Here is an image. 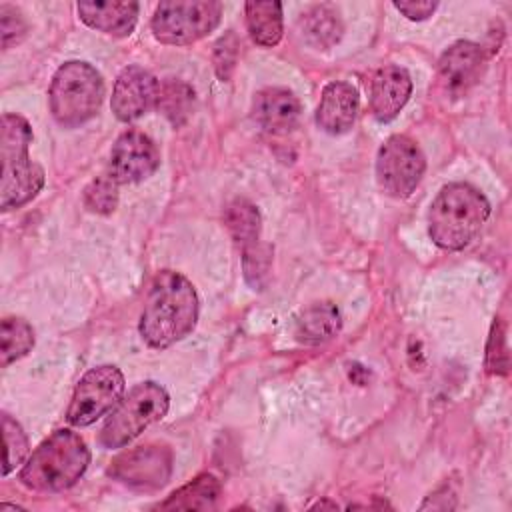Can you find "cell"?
<instances>
[{"mask_svg":"<svg viewBox=\"0 0 512 512\" xmlns=\"http://www.w3.org/2000/svg\"><path fill=\"white\" fill-rule=\"evenodd\" d=\"M32 128L18 114H4L0 126V208L4 212L30 202L44 184L42 168L30 160Z\"/></svg>","mask_w":512,"mask_h":512,"instance_id":"277c9868","label":"cell"},{"mask_svg":"<svg viewBox=\"0 0 512 512\" xmlns=\"http://www.w3.org/2000/svg\"><path fill=\"white\" fill-rule=\"evenodd\" d=\"M76 8L84 24L110 36H128L134 30L136 18H138L136 2L96 0V2H78Z\"/></svg>","mask_w":512,"mask_h":512,"instance_id":"e0dca14e","label":"cell"},{"mask_svg":"<svg viewBox=\"0 0 512 512\" xmlns=\"http://www.w3.org/2000/svg\"><path fill=\"white\" fill-rule=\"evenodd\" d=\"M486 372L496 376L508 374V348H506L504 328L498 320L492 324L488 346H486Z\"/></svg>","mask_w":512,"mask_h":512,"instance_id":"83f0119b","label":"cell"},{"mask_svg":"<svg viewBox=\"0 0 512 512\" xmlns=\"http://www.w3.org/2000/svg\"><path fill=\"white\" fill-rule=\"evenodd\" d=\"M222 16V4L214 0L160 2L152 16L154 38L162 44L184 46L212 32Z\"/></svg>","mask_w":512,"mask_h":512,"instance_id":"52a82bcc","label":"cell"},{"mask_svg":"<svg viewBox=\"0 0 512 512\" xmlns=\"http://www.w3.org/2000/svg\"><path fill=\"white\" fill-rule=\"evenodd\" d=\"M104 98V80L88 62L62 64L50 84V112L64 128H76L96 116Z\"/></svg>","mask_w":512,"mask_h":512,"instance_id":"5b68a950","label":"cell"},{"mask_svg":"<svg viewBox=\"0 0 512 512\" xmlns=\"http://www.w3.org/2000/svg\"><path fill=\"white\" fill-rule=\"evenodd\" d=\"M252 116L266 132L282 134L296 126L300 116V102L286 88H264L254 96Z\"/></svg>","mask_w":512,"mask_h":512,"instance_id":"2e32d148","label":"cell"},{"mask_svg":"<svg viewBox=\"0 0 512 512\" xmlns=\"http://www.w3.org/2000/svg\"><path fill=\"white\" fill-rule=\"evenodd\" d=\"M84 206L94 214H112L118 206V182L110 176H98L84 190Z\"/></svg>","mask_w":512,"mask_h":512,"instance_id":"484cf974","label":"cell"},{"mask_svg":"<svg viewBox=\"0 0 512 512\" xmlns=\"http://www.w3.org/2000/svg\"><path fill=\"white\" fill-rule=\"evenodd\" d=\"M412 92L410 74L402 66L380 68L370 82V110L376 120L390 122L404 108Z\"/></svg>","mask_w":512,"mask_h":512,"instance_id":"5bb4252c","label":"cell"},{"mask_svg":"<svg viewBox=\"0 0 512 512\" xmlns=\"http://www.w3.org/2000/svg\"><path fill=\"white\" fill-rule=\"evenodd\" d=\"M124 394V376L112 364H102L88 370L70 400L66 418L72 426L84 428L94 424L116 408Z\"/></svg>","mask_w":512,"mask_h":512,"instance_id":"ba28073f","label":"cell"},{"mask_svg":"<svg viewBox=\"0 0 512 512\" xmlns=\"http://www.w3.org/2000/svg\"><path fill=\"white\" fill-rule=\"evenodd\" d=\"M270 248L262 242H256L254 246L242 250V266H244V276L248 284L256 290H260L266 282L268 268H270Z\"/></svg>","mask_w":512,"mask_h":512,"instance_id":"4316f807","label":"cell"},{"mask_svg":"<svg viewBox=\"0 0 512 512\" xmlns=\"http://www.w3.org/2000/svg\"><path fill=\"white\" fill-rule=\"evenodd\" d=\"M160 166L156 144L140 130H126L112 146L108 174L118 184L142 182Z\"/></svg>","mask_w":512,"mask_h":512,"instance_id":"8fae6325","label":"cell"},{"mask_svg":"<svg viewBox=\"0 0 512 512\" xmlns=\"http://www.w3.org/2000/svg\"><path fill=\"white\" fill-rule=\"evenodd\" d=\"M236 48H238V40L232 32H228L226 36H222L216 46H214V68L220 80H228L234 64H236Z\"/></svg>","mask_w":512,"mask_h":512,"instance_id":"f1b7e54d","label":"cell"},{"mask_svg":"<svg viewBox=\"0 0 512 512\" xmlns=\"http://www.w3.org/2000/svg\"><path fill=\"white\" fill-rule=\"evenodd\" d=\"M160 84L142 66H128L116 78L112 90V112L122 122H132L156 106Z\"/></svg>","mask_w":512,"mask_h":512,"instance_id":"4fadbf2b","label":"cell"},{"mask_svg":"<svg viewBox=\"0 0 512 512\" xmlns=\"http://www.w3.org/2000/svg\"><path fill=\"white\" fill-rule=\"evenodd\" d=\"M394 8L408 20H426L438 8V2H394Z\"/></svg>","mask_w":512,"mask_h":512,"instance_id":"4dcf8cb0","label":"cell"},{"mask_svg":"<svg viewBox=\"0 0 512 512\" xmlns=\"http://www.w3.org/2000/svg\"><path fill=\"white\" fill-rule=\"evenodd\" d=\"M198 320V294L192 282L174 270L154 276L140 316V336L152 348H168L188 336Z\"/></svg>","mask_w":512,"mask_h":512,"instance_id":"6da1fadb","label":"cell"},{"mask_svg":"<svg viewBox=\"0 0 512 512\" xmlns=\"http://www.w3.org/2000/svg\"><path fill=\"white\" fill-rule=\"evenodd\" d=\"M488 216L490 202L478 188L466 182H452L430 204L428 234L444 250H462L476 238Z\"/></svg>","mask_w":512,"mask_h":512,"instance_id":"7a4b0ae2","label":"cell"},{"mask_svg":"<svg viewBox=\"0 0 512 512\" xmlns=\"http://www.w3.org/2000/svg\"><path fill=\"white\" fill-rule=\"evenodd\" d=\"M156 108L170 120L172 126L188 122L194 110V90L182 80H164L158 90Z\"/></svg>","mask_w":512,"mask_h":512,"instance_id":"603a6c76","label":"cell"},{"mask_svg":"<svg viewBox=\"0 0 512 512\" xmlns=\"http://www.w3.org/2000/svg\"><path fill=\"white\" fill-rule=\"evenodd\" d=\"M340 310L332 302L308 306L296 322V340L302 344H322L340 330Z\"/></svg>","mask_w":512,"mask_h":512,"instance_id":"ac0fdd59","label":"cell"},{"mask_svg":"<svg viewBox=\"0 0 512 512\" xmlns=\"http://www.w3.org/2000/svg\"><path fill=\"white\" fill-rule=\"evenodd\" d=\"M90 464L86 442L72 430H56L24 462L20 480L38 492H60L74 486Z\"/></svg>","mask_w":512,"mask_h":512,"instance_id":"3957f363","label":"cell"},{"mask_svg":"<svg viewBox=\"0 0 512 512\" xmlns=\"http://www.w3.org/2000/svg\"><path fill=\"white\" fill-rule=\"evenodd\" d=\"M246 26L252 40L260 46H276L282 38V4L280 2H246Z\"/></svg>","mask_w":512,"mask_h":512,"instance_id":"ffe728a7","label":"cell"},{"mask_svg":"<svg viewBox=\"0 0 512 512\" xmlns=\"http://www.w3.org/2000/svg\"><path fill=\"white\" fill-rule=\"evenodd\" d=\"M34 346L32 326L16 316H8L0 324V364L8 366L26 356Z\"/></svg>","mask_w":512,"mask_h":512,"instance_id":"cb8c5ba5","label":"cell"},{"mask_svg":"<svg viewBox=\"0 0 512 512\" xmlns=\"http://www.w3.org/2000/svg\"><path fill=\"white\" fill-rule=\"evenodd\" d=\"M358 92L348 82H330L324 86L316 110V124L328 134H344L352 128L358 114Z\"/></svg>","mask_w":512,"mask_h":512,"instance_id":"9a60e30c","label":"cell"},{"mask_svg":"<svg viewBox=\"0 0 512 512\" xmlns=\"http://www.w3.org/2000/svg\"><path fill=\"white\" fill-rule=\"evenodd\" d=\"M222 486L216 476L200 474L176 492H172L164 502L158 504L160 510H210L220 498Z\"/></svg>","mask_w":512,"mask_h":512,"instance_id":"d6986e66","label":"cell"},{"mask_svg":"<svg viewBox=\"0 0 512 512\" xmlns=\"http://www.w3.org/2000/svg\"><path fill=\"white\" fill-rule=\"evenodd\" d=\"M426 170V158L420 146L404 136H390L376 156V178L380 188L392 198H408L420 184Z\"/></svg>","mask_w":512,"mask_h":512,"instance_id":"9c48e42d","label":"cell"},{"mask_svg":"<svg viewBox=\"0 0 512 512\" xmlns=\"http://www.w3.org/2000/svg\"><path fill=\"white\" fill-rule=\"evenodd\" d=\"M224 220L242 250L260 242V212L250 200L234 198L224 212Z\"/></svg>","mask_w":512,"mask_h":512,"instance_id":"7402d4cb","label":"cell"},{"mask_svg":"<svg viewBox=\"0 0 512 512\" xmlns=\"http://www.w3.org/2000/svg\"><path fill=\"white\" fill-rule=\"evenodd\" d=\"M302 36L316 48H330L340 40L342 24L338 12L326 4L314 6L300 16Z\"/></svg>","mask_w":512,"mask_h":512,"instance_id":"44dd1931","label":"cell"},{"mask_svg":"<svg viewBox=\"0 0 512 512\" xmlns=\"http://www.w3.org/2000/svg\"><path fill=\"white\" fill-rule=\"evenodd\" d=\"M0 32H2V48H10L26 32V24L20 12L8 4L0 6Z\"/></svg>","mask_w":512,"mask_h":512,"instance_id":"f546056e","label":"cell"},{"mask_svg":"<svg viewBox=\"0 0 512 512\" xmlns=\"http://www.w3.org/2000/svg\"><path fill=\"white\" fill-rule=\"evenodd\" d=\"M108 474L138 490L162 488L172 474V452L164 444H144L118 454Z\"/></svg>","mask_w":512,"mask_h":512,"instance_id":"30bf717a","label":"cell"},{"mask_svg":"<svg viewBox=\"0 0 512 512\" xmlns=\"http://www.w3.org/2000/svg\"><path fill=\"white\" fill-rule=\"evenodd\" d=\"M486 66L484 50L468 40L454 42L438 60V88L452 98L464 96L482 76Z\"/></svg>","mask_w":512,"mask_h":512,"instance_id":"7c38bea8","label":"cell"},{"mask_svg":"<svg viewBox=\"0 0 512 512\" xmlns=\"http://www.w3.org/2000/svg\"><path fill=\"white\" fill-rule=\"evenodd\" d=\"M2 436H4V468L2 474H10L18 464L24 462L28 454V438L22 426L10 416L2 414Z\"/></svg>","mask_w":512,"mask_h":512,"instance_id":"d4e9b609","label":"cell"},{"mask_svg":"<svg viewBox=\"0 0 512 512\" xmlns=\"http://www.w3.org/2000/svg\"><path fill=\"white\" fill-rule=\"evenodd\" d=\"M170 406L168 392L156 382H140L116 404L108 416L100 442L106 448H122L140 436L150 424L166 416Z\"/></svg>","mask_w":512,"mask_h":512,"instance_id":"8992f818","label":"cell"}]
</instances>
